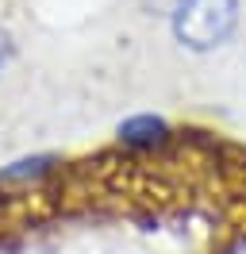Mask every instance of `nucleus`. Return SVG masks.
I'll return each mask as SVG.
<instances>
[{"label": "nucleus", "mask_w": 246, "mask_h": 254, "mask_svg": "<svg viewBox=\"0 0 246 254\" xmlns=\"http://www.w3.org/2000/svg\"><path fill=\"white\" fill-rule=\"evenodd\" d=\"M227 254H246V235L243 239H239V243H235V247H231V251Z\"/></svg>", "instance_id": "nucleus-5"}, {"label": "nucleus", "mask_w": 246, "mask_h": 254, "mask_svg": "<svg viewBox=\"0 0 246 254\" xmlns=\"http://www.w3.org/2000/svg\"><path fill=\"white\" fill-rule=\"evenodd\" d=\"M239 23V0H181L173 8V35L188 50H215Z\"/></svg>", "instance_id": "nucleus-1"}, {"label": "nucleus", "mask_w": 246, "mask_h": 254, "mask_svg": "<svg viewBox=\"0 0 246 254\" xmlns=\"http://www.w3.org/2000/svg\"><path fill=\"white\" fill-rule=\"evenodd\" d=\"M142 4H146L150 12H169V16H173V8H177L181 0H142Z\"/></svg>", "instance_id": "nucleus-4"}, {"label": "nucleus", "mask_w": 246, "mask_h": 254, "mask_svg": "<svg viewBox=\"0 0 246 254\" xmlns=\"http://www.w3.org/2000/svg\"><path fill=\"white\" fill-rule=\"evenodd\" d=\"M12 58H15V43H12V35L0 27V77H4V69L12 65Z\"/></svg>", "instance_id": "nucleus-3"}, {"label": "nucleus", "mask_w": 246, "mask_h": 254, "mask_svg": "<svg viewBox=\"0 0 246 254\" xmlns=\"http://www.w3.org/2000/svg\"><path fill=\"white\" fill-rule=\"evenodd\" d=\"M120 139L127 146H158V143H166V124L154 120V116H135V120H127L120 127Z\"/></svg>", "instance_id": "nucleus-2"}]
</instances>
